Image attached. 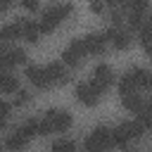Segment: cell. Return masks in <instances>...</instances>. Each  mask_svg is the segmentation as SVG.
<instances>
[{
    "label": "cell",
    "mask_w": 152,
    "mask_h": 152,
    "mask_svg": "<svg viewBox=\"0 0 152 152\" xmlns=\"http://www.w3.org/2000/svg\"><path fill=\"white\" fill-rule=\"evenodd\" d=\"M21 5H24L26 10H38V2H36V0H24Z\"/></svg>",
    "instance_id": "d4e9b609"
},
{
    "label": "cell",
    "mask_w": 152,
    "mask_h": 152,
    "mask_svg": "<svg viewBox=\"0 0 152 152\" xmlns=\"http://www.w3.org/2000/svg\"><path fill=\"white\" fill-rule=\"evenodd\" d=\"M7 52H10V48L5 45V43H0V64L5 66V57H7Z\"/></svg>",
    "instance_id": "cb8c5ba5"
},
{
    "label": "cell",
    "mask_w": 152,
    "mask_h": 152,
    "mask_svg": "<svg viewBox=\"0 0 152 152\" xmlns=\"http://www.w3.org/2000/svg\"><path fill=\"white\" fill-rule=\"evenodd\" d=\"M10 109H12L10 102H0V128L7 124V114H10Z\"/></svg>",
    "instance_id": "603a6c76"
},
{
    "label": "cell",
    "mask_w": 152,
    "mask_h": 152,
    "mask_svg": "<svg viewBox=\"0 0 152 152\" xmlns=\"http://www.w3.org/2000/svg\"><path fill=\"white\" fill-rule=\"evenodd\" d=\"M86 55V45H83V38H74L64 50H62V64L66 66H78L81 59Z\"/></svg>",
    "instance_id": "8992f818"
},
{
    "label": "cell",
    "mask_w": 152,
    "mask_h": 152,
    "mask_svg": "<svg viewBox=\"0 0 152 152\" xmlns=\"http://www.w3.org/2000/svg\"><path fill=\"white\" fill-rule=\"evenodd\" d=\"M45 74H48V78H50V86H64V83L69 81V74H66V69H64L62 62H50V64H45Z\"/></svg>",
    "instance_id": "30bf717a"
},
{
    "label": "cell",
    "mask_w": 152,
    "mask_h": 152,
    "mask_svg": "<svg viewBox=\"0 0 152 152\" xmlns=\"http://www.w3.org/2000/svg\"><path fill=\"white\" fill-rule=\"evenodd\" d=\"M0 90L2 93H19V76H14L12 71H5L0 76Z\"/></svg>",
    "instance_id": "9a60e30c"
},
{
    "label": "cell",
    "mask_w": 152,
    "mask_h": 152,
    "mask_svg": "<svg viewBox=\"0 0 152 152\" xmlns=\"http://www.w3.org/2000/svg\"><path fill=\"white\" fill-rule=\"evenodd\" d=\"M43 119L50 124L52 133H64V131H69V126H71V114H69L66 109H48V112L43 114Z\"/></svg>",
    "instance_id": "5b68a950"
},
{
    "label": "cell",
    "mask_w": 152,
    "mask_h": 152,
    "mask_svg": "<svg viewBox=\"0 0 152 152\" xmlns=\"http://www.w3.org/2000/svg\"><path fill=\"white\" fill-rule=\"evenodd\" d=\"M140 43H142V50L147 55H152V28L147 24H142V28H140Z\"/></svg>",
    "instance_id": "ffe728a7"
},
{
    "label": "cell",
    "mask_w": 152,
    "mask_h": 152,
    "mask_svg": "<svg viewBox=\"0 0 152 152\" xmlns=\"http://www.w3.org/2000/svg\"><path fill=\"white\" fill-rule=\"evenodd\" d=\"M24 76L36 86V88H48L50 86V78H48V74H45V66H38V64H28L26 66V71H24Z\"/></svg>",
    "instance_id": "8fae6325"
},
{
    "label": "cell",
    "mask_w": 152,
    "mask_h": 152,
    "mask_svg": "<svg viewBox=\"0 0 152 152\" xmlns=\"http://www.w3.org/2000/svg\"><path fill=\"white\" fill-rule=\"evenodd\" d=\"M147 88H152V74H150V78H147Z\"/></svg>",
    "instance_id": "83f0119b"
},
{
    "label": "cell",
    "mask_w": 152,
    "mask_h": 152,
    "mask_svg": "<svg viewBox=\"0 0 152 152\" xmlns=\"http://www.w3.org/2000/svg\"><path fill=\"white\" fill-rule=\"evenodd\" d=\"M107 31H93V33H86L83 36V45H86V52L90 55H102L107 50Z\"/></svg>",
    "instance_id": "ba28073f"
},
{
    "label": "cell",
    "mask_w": 152,
    "mask_h": 152,
    "mask_svg": "<svg viewBox=\"0 0 152 152\" xmlns=\"http://www.w3.org/2000/svg\"><path fill=\"white\" fill-rule=\"evenodd\" d=\"M147 78H150V71L142 69V66H131L121 74L119 78V90L121 95H128V93H135V88L145 86L147 88Z\"/></svg>",
    "instance_id": "6da1fadb"
},
{
    "label": "cell",
    "mask_w": 152,
    "mask_h": 152,
    "mask_svg": "<svg viewBox=\"0 0 152 152\" xmlns=\"http://www.w3.org/2000/svg\"><path fill=\"white\" fill-rule=\"evenodd\" d=\"M124 107L128 109V112H142V107H145V102H142V97L138 95V93H128V95H124Z\"/></svg>",
    "instance_id": "ac0fdd59"
},
{
    "label": "cell",
    "mask_w": 152,
    "mask_h": 152,
    "mask_svg": "<svg viewBox=\"0 0 152 152\" xmlns=\"http://www.w3.org/2000/svg\"><path fill=\"white\" fill-rule=\"evenodd\" d=\"M19 24H21V36L28 40V43H38L40 38V24L36 19H28V17H19Z\"/></svg>",
    "instance_id": "7c38bea8"
},
{
    "label": "cell",
    "mask_w": 152,
    "mask_h": 152,
    "mask_svg": "<svg viewBox=\"0 0 152 152\" xmlns=\"http://www.w3.org/2000/svg\"><path fill=\"white\" fill-rule=\"evenodd\" d=\"M28 135L21 131V126L19 128H14L10 135H7V140H5V147H10V150H14V152H19V150H24L26 145H28Z\"/></svg>",
    "instance_id": "5bb4252c"
},
{
    "label": "cell",
    "mask_w": 152,
    "mask_h": 152,
    "mask_svg": "<svg viewBox=\"0 0 152 152\" xmlns=\"http://www.w3.org/2000/svg\"><path fill=\"white\" fill-rule=\"evenodd\" d=\"M107 38L114 43V48H116V50H126V48L131 45V31L119 28V26L109 28V31H107Z\"/></svg>",
    "instance_id": "4fadbf2b"
},
{
    "label": "cell",
    "mask_w": 152,
    "mask_h": 152,
    "mask_svg": "<svg viewBox=\"0 0 152 152\" xmlns=\"http://www.w3.org/2000/svg\"><path fill=\"white\" fill-rule=\"evenodd\" d=\"M76 97H78V102H83L86 107H93V104H97L100 102V90L88 81V83H78L76 86Z\"/></svg>",
    "instance_id": "9c48e42d"
},
{
    "label": "cell",
    "mask_w": 152,
    "mask_h": 152,
    "mask_svg": "<svg viewBox=\"0 0 152 152\" xmlns=\"http://www.w3.org/2000/svg\"><path fill=\"white\" fill-rule=\"evenodd\" d=\"M10 7H12V2H7V0H2V2H0V12H7Z\"/></svg>",
    "instance_id": "4316f807"
},
{
    "label": "cell",
    "mask_w": 152,
    "mask_h": 152,
    "mask_svg": "<svg viewBox=\"0 0 152 152\" xmlns=\"http://www.w3.org/2000/svg\"><path fill=\"white\" fill-rule=\"evenodd\" d=\"M102 10H104V7H102V2H90V12H95V14H97V12H102Z\"/></svg>",
    "instance_id": "484cf974"
},
{
    "label": "cell",
    "mask_w": 152,
    "mask_h": 152,
    "mask_svg": "<svg viewBox=\"0 0 152 152\" xmlns=\"http://www.w3.org/2000/svg\"><path fill=\"white\" fill-rule=\"evenodd\" d=\"M112 145V128L109 126H95L86 138L88 152H104V147Z\"/></svg>",
    "instance_id": "3957f363"
},
{
    "label": "cell",
    "mask_w": 152,
    "mask_h": 152,
    "mask_svg": "<svg viewBox=\"0 0 152 152\" xmlns=\"http://www.w3.org/2000/svg\"><path fill=\"white\" fill-rule=\"evenodd\" d=\"M142 135V126L138 121H124L116 128H112V145L116 147H126L128 140H135Z\"/></svg>",
    "instance_id": "7a4b0ae2"
},
{
    "label": "cell",
    "mask_w": 152,
    "mask_h": 152,
    "mask_svg": "<svg viewBox=\"0 0 152 152\" xmlns=\"http://www.w3.org/2000/svg\"><path fill=\"white\" fill-rule=\"evenodd\" d=\"M21 131H24L28 138L38 135V119H28V121H24V124H21Z\"/></svg>",
    "instance_id": "44dd1931"
},
{
    "label": "cell",
    "mask_w": 152,
    "mask_h": 152,
    "mask_svg": "<svg viewBox=\"0 0 152 152\" xmlns=\"http://www.w3.org/2000/svg\"><path fill=\"white\" fill-rule=\"evenodd\" d=\"M31 102V93L28 90H19L17 95H14V104L17 107H24V104H28Z\"/></svg>",
    "instance_id": "7402d4cb"
},
{
    "label": "cell",
    "mask_w": 152,
    "mask_h": 152,
    "mask_svg": "<svg viewBox=\"0 0 152 152\" xmlns=\"http://www.w3.org/2000/svg\"><path fill=\"white\" fill-rule=\"evenodd\" d=\"M93 78H90V83L102 93V90H107V88H112V83H114V71H112V66L109 64H97L95 69H93V74H90Z\"/></svg>",
    "instance_id": "52a82bcc"
},
{
    "label": "cell",
    "mask_w": 152,
    "mask_h": 152,
    "mask_svg": "<svg viewBox=\"0 0 152 152\" xmlns=\"http://www.w3.org/2000/svg\"><path fill=\"white\" fill-rule=\"evenodd\" d=\"M21 62H26L24 48H10V52H7V57H5V69L14 66V64H21Z\"/></svg>",
    "instance_id": "e0dca14e"
},
{
    "label": "cell",
    "mask_w": 152,
    "mask_h": 152,
    "mask_svg": "<svg viewBox=\"0 0 152 152\" xmlns=\"http://www.w3.org/2000/svg\"><path fill=\"white\" fill-rule=\"evenodd\" d=\"M71 12V5H66V2H62V5H52V7H48L43 14H40V19H38V24H40V31H52L66 14Z\"/></svg>",
    "instance_id": "277c9868"
},
{
    "label": "cell",
    "mask_w": 152,
    "mask_h": 152,
    "mask_svg": "<svg viewBox=\"0 0 152 152\" xmlns=\"http://www.w3.org/2000/svg\"><path fill=\"white\" fill-rule=\"evenodd\" d=\"M52 152H76V142L71 138H57L52 142Z\"/></svg>",
    "instance_id": "d6986e66"
},
{
    "label": "cell",
    "mask_w": 152,
    "mask_h": 152,
    "mask_svg": "<svg viewBox=\"0 0 152 152\" xmlns=\"http://www.w3.org/2000/svg\"><path fill=\"white\" fill-rule=\"evenodd\" d=\"M19 36H21V24H19V21L5 24V26L0 28V40H2V43L12 40V38H19Z\"/></svg>",
    "instance_id": "2e32d148"
}]
</instances>
